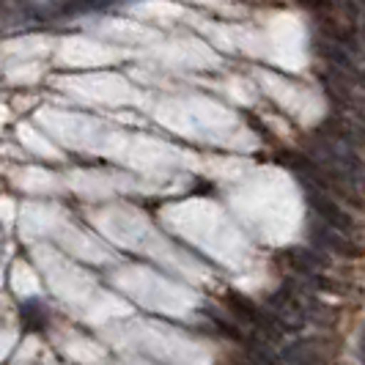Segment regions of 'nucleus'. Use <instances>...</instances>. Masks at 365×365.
Segmentation results:
<instances>
[{
	"label": "nucleus",
	"mask_w": 365,
	"mask_h": 365,
	"mask_svg": "<svg viewBox=\"0 0 365 365\" xmlns=\"http://www.w3.org/2000/svg\"><path fill=\"white\" fill-rule=\"evenodd\" d=\"M308 160H311L316 168H322L324 173L341 179V182L357 184V187H365V160L363 151L351 148L349 143L332 138V135H324L316 129V135L305 140V151H302Z\"/></svg>",
	"instance_id": "nucleus-1"
},
{
	"label": "nucleus",
	"mask_w": 365,
	"mask_h": 365,
	"mask_svg": "<svg viewBox=\"0 0 365 365\" xmlns=\"http://www.w3.org/2000/svg\"><path fill=\"white\" fill-rule=\"evenodd\" d=\"M299 182H302V187H305V198H308V206H311L313 217H319L322 222H327V225H332V228L344 231L346 237L363 242V231H360L357 220L346 212L344 203H338L335 198H329L324 190H319V187L311 184L308 179H299Z\"/></svg>",
	"instance_id": "nucleus-2"
},
{
	"label": "nucleus",
	"mask_w": 365,
	"mask_h": 365,
	"mask_svg": "<svg viewBox=\"0 0 365 365\" xmlns=\"http://www.w3.org/2000/svg\"><path fill=\"white\" fill-rule=\"evenodd\" d=\"M308 237H311V242L324 253V256L349 258V261L365 256L363 242L346 237L344 231H338V228H332L327 222H322V220L313 217V215H311V222H308Z\"/></svg>",
	"instance_id": "nucleus-3"
},
{
	"label": "nucleus",
	"mask_w": 365,
	"mask_h": 365,
	"mask_svg": "<svg viewBox=\"0 0 365 365\" xmlns=\"http://www.w3.org/2000/svg\"><path fill=\"white\" fill-rule=\"evenodd\" d=\"M319 132L332 135V138L344 140V143H349V146L357 148V151H365V124L357 121L354 115L335 113V115H329V118H324V121L319 124Z\"/></svg>",
	"instance_id": "nucleus-4"
},
{
	"label": "nucleus",
	"mask_w": 365,
	"mask_h": 365,
	"mask_svg": "<svg viewBox=\"0 0 365 365\" xmlns=\"http://www.w3.org/2000/svg\"><path fill=\"white\" fill-rule=\"evenodd\" d=\"M286 365H329V349L319 338H299L280 351Z\"/></svg>",
	"instance_id": "nucleus-5"
},
{
	"label": "nucleus",
	"mask_w": 365,
	"mask_h": 365,
	"mask_svg": "<svg viewBox=\"0 0 365 365\" xmlns=\"http://www.w3.org/2000/svg\"><path fill=\"white\" fill-rule=\"evenodd\" d=\"M44 308L36 305V302H28V305H22V322L28 324L31 329H41L44 327Z\"/></svg>",
	"instance_id": "nucleus-6"
},
{
	"label": "nucleus",
	"mask_w": 365,
	"mask_h": 365,
	"mask_svg": "<svg viewBox=\"0 0 365 365\" xmlns=\"http://www.w3.org/2000/svg\"><path fill=\"white\" fill-rule=\"evenodd\" d=\"M357 351H360V363L365 365V329H363V338H360V349H357Z\"/></svg>",
	"instance_id": "nucleus-7"
},
{
	"label": "nucleus",
	"mask_w": 365,
	"mask_h": 365,
	"mask_svg": "<svg viewBox=\"0 0 365 365\" xmlns=\"http://www.w3.org/2000/svg\"><path fill=\"white\" fill-rule=\"evenodd\" d=\"M360 88L365 91V69H363V74H360Z\"/></svg>",
	"instance_id": "nucleus-8"
},
{
	"label": "nucleus",
	"mask_w": 365,
	"mask_h": 365,
	"mask_svg": "<svg viewBox=\"0 0 365 365\" xmlns=\"http://www.w3.org/2000/svg\"><path fill=\"white\" fill-rule=\"evenodd\" d=\"M277 365H286V363H283V360H280V363H277Z\"/></svg>",
	"instance_id": "nucleus-9"
}]
</instances>
